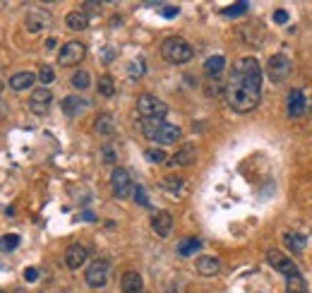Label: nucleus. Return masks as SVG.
<instances>
[{"instance_id": "1", "label": "nucleus", "mask_w": 312, "mask_h": 293, "mask_svg": "<svg viewBox=\"0 0 312 293\" xmlns=\"http://www.w3.org/2000/svg\"><path fill=\"white\" fill-rule=\"evenodd\" d=\"M224 96L235 113H250L257 108L262 99V65L257 58L245 56L235 60Z\"/></svg>"}, {"instance_id": "2", "label": "nucleus", "mask_w": 312, "mask_h": 293, "mask_svg": "<svg viewBox=\"0 0 312 293\" xmlns=\"http://www.w3.org/2000/svg\"><path fill=\"white\" fill-rule=\"evenodd\" d=\"M161 56H164V60H168V63H173V65H185L195 58V51H192V46H190L185 39H180V36H168V39H164V43H161Z\"/></svg>"}, {"instance_id": "3", "label": "nucleus", "mask_w": 312, "mask_h": 293, "mask_svg": "<svg viewBox=\"0 0 312 293\" xmlns=\"http://www.w3.org/2000/svg\"><path fill=\"white\" fill-rule=\"evenodd\" d=\"M137 111H140L142 118H156V120H164L166 113H168V106H166L159 96L154 94H142L137 99Z\"/></svg>"}, {"instance_id": "4", "label": "nucleus", "mask_w": 312, "mask_h": 293, "mask_svg": "<svg viewBox=\"0 0 312 293\" xmlns=\"http://www.w3.org/2000/svg\"><path fill=\"white\" fill-rule=\"evenodd\" d=\"M84 56H86V46L82 41H68L58 51V65H62V67H75V65H79L84 60Z\"/></svg>"}, {"instance_id": "5", "label": "nucleus", "mask_w": 312, "mask_h": 293, "mask_svg": "<svg viewBox=\"0 0 312 293\" xmlns=\"http://www.w3.org/2000/svg\"><path fill=\"white\" fill-rule=\"evenodd\" d=\"M291 70H293V65H291L288 56H283V53L272 56L269 58V63H266V77L272 79L274 84H281L283 79H288Z\"/></svg>"}, {"instance_id": "6", "label": "nucleus", "mask_w": 312, "mask_h": 293, "mask_svg": "<svg viewBox=\"0 0 312 293\" xmlns=\"http://www.w3.org/2000/svg\"><path fill=\"white\" fill-rule=\"evenodd\" d=\"M108 277H110V264L106 260H94L89 267H86V284L92 288H101V286L108 284Z\"/></svg>"}, {"instance_id": "7", "label": "nucleus", "mask_w": 312, "mask_h": 293, "mask_svg": "<svg viewBox=\"0 0 312 293\" xmlns=\"http://www.w3.org/2000/svg\"><path fill=\"white\" fill-rule=\"evenodd\" d=\"M132 178H130V173L125 171V168H113V175H110V190H113V195H116L118 199H125L130 192H132Z\"/></svg>"}, {"instance_id": "8", "label": "nucleus", "mask_w": 312, "mask_h": 293, "mask_svg": "<svg viewBox=\"0 0 312 293\" xmlns=\"http://www.w3.org/2000/svg\"><path fill=\"white\" fill-rule=\"evenodd\" d=\"M266 262L272 264L276 272H281L283 277H293V274H300L296 267V262L291 260V257H286V255L281 253V250H266Z\"/></svg>"}, {"instance_id": "9", "label": "nucleus", "mask_w": 312, "mask_h": 293, "mask_svg": "<svg viewBox=\"0 0 312 293\" xmlns=\"http://www.w3.org/2000/svg\"><path fill=\"white\" fill-rule=\"evenodd\" d=\"M51 15H48L46 10H29L27 17H24V29L29 34H39V32H46L48 27H51Z\"/></svg>"}, {"instance_id": "10", "label": "nucleus", "mask_w": 312, "mask_h": 293, "mask_svg": "<svg viewBox=\"0 0 312 293\" xmlns=\"http://www.w3.org/2000/svg\"><path fill=\"white\" fill-rule=\"evenodd\" d=\"M51 103H53V92L48 87H41V89H34V94L29 99V108L31 113H36V116H46L48 108H51Z\"/></svg>"}, {"instance_id": "11", "label": "nucleus", "mask_w": 312, "mask_h": 293, "mask_svg": "<svg viewBox=\"0 0 312 293\" xmlns=\"http://www.w3.org/2000/svg\"><path fill=\"white\" fill-rule=\"evenodd\" d=\"M286 111L291 118H300L307 111V101H305L303 89H288V99H286Z\"/></svg>"}, {"instance_id": "12", "label": "nucleus", "mask_w": 312, "mask_h": 293, "mask_svg": "<svg viewBox=\"0 0 312 293\" xmlns=\"http://www.w3.org/2000/svg\"><path fill=\"white\" fill-rule=\"evenodd\" d=\"M86 257H89V250H86L84 245L75 243V245H70L65 250V267H68V269H79L86 262Z\"/></svg>"}, {"instance_id": "13", "label": "nucleus", "mask_w": 312, "mask_h": 293, "mask_svg": "<svg viewBox=\"0 0 312 293\" xmlns=\"http://www.w3.org/2000/svg\"><path fill=\"white\" fill-rule=\"evenodd\" d=\"M151 229H154V233L156 236H161V238H166V236H171V231H173V216L168 214V212H154L151 214Z\"/></svg>"}, {"instance_id": "14", "label": "nucleus", "mask_w": 312, "mask_h": 293, "mask_svg": "<svg viewBox=\"0 0 312 293\" xmlns=\"http://www.w3.org/2000/svg\"><path fill=\"white\" fill-rule=\"evenodd\" d=\"M60 108L68 118H75V116H79L82 111L89 108V101L82 99V96H65V99L60 101Z\"/></svg>"}, {"instance_id": "15", "label": "nucleus", "mask_w": 312, "mask_h": 293, "mask_svg": "<svg viewBox=\"0 0 312 293\" xmlns=\"http://www.w3.org/2000/svg\"><path fill=\"white\" fill-rule=\"evenodd\" d=\"M142 286H144V281H142V274H137V272H125L123 279H120V291L123 293H142Z\"/></svg>"}, {"instance_id": "16", "label": "nucleus", "mask_w": 312, "mask_h": 293, "mask_svg": "<svg viewBox=\"0 0 312 293\" xmlns=\"http://www.w3.org/2000/svg\"><path fill=\"white\" fill-rule=\"evenodd\" d=\"M226 70V58L224 56H211L207 58V63H204V75L207 79H218Z\"/></svg>"}, {"instance_id": "17", "label": "nucleus", "mask_w": 312, "mask_h": 293, "mask_svg": "<svg viewBox=\"0 0 312 293\" xmlns=\"http://www.w3.org/2000/svg\"><path fill=\"white\" fill-rule=\"evenodd\" d=\"M195 267L202 277H214V274H218V269H221V262H218L216 257H211V255H202V257L195 262Z\"/></svg>"}, {"instance_id": "18", "label": "nucleus", "mask_w": 312, "mask_h": 293, "mask_svg": "<svg viewBox=\"0 0 312 293\" xmlns=\"http://www.w3.org/2000/svg\"><path fill=\"white\" fill-rule=\"evenodd\" d=\"M195 161V147L192 144H187V147H183L180 151H175L171 159H168V166L178 168V166H190Z\"/></svg>"}, {"instance_id": "19", "label": "nucleus", "mask_w": 312, "mask_h": 293, "mask_svg": "<svg viewBox=\"0 0 312 293\" xmlns=\"http://www.w3.org/2000/svg\"><path fill=\"white\" fill-rule=\"evenodd\" d=\"M34 82H36V75H34V72H15V75L10 77V87L15 89V92H24V89L34 87Z\"/></svg>"}, {"instance_id": "20", "label": "nucleus", "mask_w": 312, "mask_h": 293, "mask_svg": "<svg viewBox=\"0 0 312 293\" xmlns=\"http://www.w3.org/2000/svg\"><path fill=\"white\" fill-rule=\"evenodd\" d=\"M180 127L178 125H171V123H164L161 125V130H159V135H156V142L159 144H173L180 140Z\"/></svg>"}, {"instance_id": "21", "label": "nucleus", "mask_w": 312, "mask_h": 293, "mask_svg": "<svg viewBox=\"0 0 312 293\" xmlns=\"http://www.w3.org/2000/svg\"><path fill=\"white\" fill-rule=\"evenodd\" d=\"M161 125H164V120H156V118H140L137 120V127H140V132L147 137V140H156Z\"/></svg>"}, {"instance_id": "22", "label": "nucleus", "mask_w": 312, "mask_h": 293, "mask_svg": "<svg viewBox=\"0 0 312 293\" xmlns=\"http://www.w3.org/2000/svg\"><path fill=\"white\" fill-rule=\"evenodd\" d=\"M283 245L288 247L291 253L300 255L305 250V236L303 233H296V231H283Z\"/></svg>"}, {"instance_id": "23", "label": "nucleus", "mask_w": 312, "mask_h": 293, "mask_svg": "<svg viewBox=\"0 0 312 293\" xmlns=\"http://www.w3.org/2000/svg\"><path fill=\"white\" fill-rule=\"evenodd\" d=\"M94 130H96V135L110 137L116 132V120H113V116H108V113L99 116V118L94 120Z\"/></svg>"}, {"instance_id": "24", "label": "nucleus", "mask_w": 312, "mask_h": 293, "mask_svg": "<svg viewBox=\"0 0 312 293\" xmlns=\"http://www.w3.org/2000/svg\"><path fill=\"white\" fill-rule=\"evenodd\" d=\"M65 24L70 27L72 32H84L86 27H89V17H86L82 10H75V12H68Z\"/></svg>"}, {"instance_id": "25", "label": "nucleus", "mask_w": 312, "mask_h": 293, "mask_svg": "<svg viewBox=\"0 0 312 293\" xmlns=\"http://www.w3.org/2000/svg\"><path fill=\"white\" fill-rule=\"evenodd\" d=\"M161 188L166 192H171V195H183L185 192V181L180 175H166L164 181H161Z\"/></svg>"}, {"instance_id": "26", "label": "nucleus", "mask_w": 312, "mask_h": 293, "mask_svg": "<svg viewBox=\"0 0 312 293\" xmlns=\"http://www.w3.org/2000/svg\"><path fill=\"white\" fill-rule=\"evenodd\" d=\"M202 250V240L199 238H185V240H180L178 245V255H183V257H190V255H195Z\"/></svg>"}, {"instance_id": "27", "label": "nucleus", "mask_w": 312, "mask_h": 293, "mask_svg": "<svg viewBox=\"0 0 312 293\" xmlns=\"http://www.w3.org/2000/svg\"><path fill=\"white\" fill-rule=\"evenodd\" d=\"M144 72H147V63H144V58H135V60H130V65H127V77L130 79H142L144 77Z\"/></svg>"}, {"instance_id": "28", "label": "nucleus", "mask_w": 312, "mask_h": 293, "mask_svg": "<svg viewBox=\"0 0 312 293\" xmlns=\"http://www.w3.org/2000/svg\"><path fill=\"white\" fill-rule=\"evenodd\" d=\"M96 87H99V94L101 96H113L116 94V82L110 75H101L99 82H96Z\"/></svg>"}, {"instance_id": "29", "label": "nucleus", "mask_w": 312, "mask_h": 293, "mask_svg": "<svg viewBox=\"0 0 312 293\" xmlns=\"http://www.w3.org/2000/svg\"><path fill=\"white\" fill-rule=\"evenodd\" d=\"M286 293H307V286H305V279L300 274H293L286 281Z\"/></svg>"}, {"instance_id": "30", "label": "nucleus", "mask_w": 312, "mask_h": 293, "mask_svg": "<svg viewBox=\"0 0 312 293\" xmlns=\"http://www.w3.org/2000/svg\"><path fill=\"white\" fill-rule=\"evenodd\" d=\"M19 240H22V238L17 236V233H8V236L0 238V250H3V253H12V250H17Z\"/></svg>"}, {"instance_id": "31", "label": "nucleus", "mask_w": 312, "mask_h": 293, "mask_svg": "<svg viewBox=\"0 0 312 293\" xmlns=\"http://www.w3.org/2000/svg\"><path fill=\"white\" fill-rule=\"evenodd\" d=\"M89 84H92V75L86 70H77L72 75V87L75 89H86Z\"/></svg>"}, {"instance_id": "32", "label": "nucleus", "mask_w": 312, "mask_h": 293, "mask_svg": "<svg viewBox=\"0 0 312 293\" xmlns=\"http://www.w3.org/2000/svg\"><path fill=\"white\" fill-rule=\"evenodd\" d=\"M248 10H250L248 3H233V5H228V8L221 10V15H226V17H240V15H245Z\"/></svg>"}, {"instance_id": "33", "label": "nucleus", "mask_w": 312, "mask_h": 293, "mask_svg": "<svg viewBox=\"0 0 312 293\" xmlns=\"http://www.w3.org/2000/svg\"><path fill=\"white\" fill-rule=\"evenodd\" d=\"M144 156H147L149 161H154V164H164V161H168V154H166L164 149H147L144 151Z\"/></svg>"}, {"instance_id": "34", "label": "nucleus", "mask_w": 312, "mask_h": 293, "mask_svg": "<svg viewBox=\"0 0 312 293\" xmlns=\"http://www.w3.org/2000/svg\"><path fill=\"white\" fill-rule=\"evenodd\" d=\"M132 195H135V202L140 207H149V197H147V190H144V185H135L132 188Z\"/></svg>"}, {"instance_id": "35", "label": "nucleus", "mask_w": 312, "mask_h": 293, "mask_svg": "<svg viewBox=\"0 0 312 293\" xmlns=\"http://www.w3.org/2000/svg\"><path fill=\"white\" fill-rule=\"evenodd\" d=\"M207 94L216 96V94H226V87L218 82V79H207Z\"/></svg>"}, {"instance_id": "36", "label": "nucleus", "mask_w": 312, "mask_h": 293, "mask_svg": "<svg viewBox=\"0 0 312 293\" xmlns=\"http://www.w3.org/2000/svg\"><path fill=\"white\" fill-rule=\"evenodd\" d=\"M39 79L43 82V87H46V84H51V82L55 79V70L51 67V65H43V67H39Z\"/></svg>"}, {"instance_id": "37", "label": "nucleus", "mask_w": 312, "mask_h": 293, "mask_svg": "<svg viewBox=\"0 0 312 293\" xmlns=\"http://www.w3.org/2000/svg\"><path fill=\"white\" fill-rule=\"evenodd\" d=\"M103 164H108V166H113V164H116V149H113V147H110V144H106V147H103Z\"/></svg>"}, {"instance_id": "38", "label": "nucleus", "mask_w": 312, "mask_h": 293, "mask_svg": "<svg viewBox=\"0 0 312 293\" xmlns=\"http://www.w3.org/2000/svg\"><path fill=\"white\" fill-rule=\"evenodd\" d=\"M180 12L178 5H161V15L166 17V19H173V17Z\"/></svg>"}, {"instance_id": "39", "label": "nucleus", "mask_w": 312, "mask_h": 293, "mask_svg": "<svg viewBox=\"0 0 312 293\" xmlns=\"http://www.w3.org/2000/svg\"><path fill=\"white\" fill-rule=\"evenodd\" d=\"M103 5L101 3H84V10H82V12H84L86 17L89 15H99V10H101Z\"/></svg>"}, {"instance_id": "40", "label": "nucleus", "mask_w": 312, "mask_h": 293, "mask_svg": "<svg viewBox=\"0 0 312 293\" xmlns=\"http://www.w3.org/2000/svg\"><path fill=\"white\" fill-rule=\"evenodd\" d=\"M274 22H276V24H286V22H288V12H286V10H276V12H274Z\"/></svg>"}, {"instance_id": "41", "label": "nucleus", "mask_w": 312, "mask_h": 293, "mask_svg": "<svg viewBox=\"0 0 312 293\" xmlns=\"http://www.w3.org/2000/svg\"><path fill=\"white\" fill-rule=\"evenodd\" d=\"M24 279H27V281H36V279H39V269H36V267H27V269H24Z\"/></svg>"}, {"instance_id": "42", "label": "nucleus", "mask_w": 312, "mask_h": 293, "mask_svg": "<svg viewBox=\"0 0 312 293\" xmlns=\"http://www.w3.org/2000/svg\"><path fill=\"white\" fill-rule=\"evenodd\" d=\"M116 58V51L113 48H106V53H103V63H108V60H113Z\"/></svg>"}, {"instance_id": "43", "label": "nucleus", "mask_w": 312, "mask_h": 293, "mask_svg": "<svg viewBox=\"0 0 312 293\" xmlns=\"http://www.w3.org/2000/svg\"><path fill=\"white\" fill-rule=\"evenodd\" d=\"M82 216H84L86 221H94V219H96V216H94V214H92V212H84V214H82Z\"/></svg>"}, {"instance_id": "44", "label": "nucleus", "mask_w": 312, "mask_h": 293, "mask_svg": "<svg viewBox=\"0 0 312 293\" xmlns=\"http://www.w3.org/2000/svg\"><path fill=\"white\" fill-rule=\"evenodd\" d=\"M55 43H58L55 39H48V41H46V48H55Z\"/></svg>"}, {"instance_id": "45", "label": "nucleus", "mask_w": 312, "mask_h": 293, "mask_svg": "<svg viewBox=\"0 0 312 293\" xmlns=\"http://www.w3.org/2000/svg\"><path fill=\"white\" fill-rule=\"evenodd\" d=\"M3 89H5V84H3V79H0V94H3Z\"/></svg>"}, {"instance_id": "46", "label": "nucleus", "mask_w": 312, "mask_h": 293, "mask_svg": "<svg viewBox=\"0 0 312 293\" xmlns=\"http://www.w3.org/2000/svg\"><path fill=\"white\" fill-rule=\"evenodd\" d=\"M310 116H312V103H310Z\"/></svg>"}, {"instance_id": "47", "label": "nucleus", "mask_w": 312, "mask_h": 293, "mask_svg": "<svg viewBox=\"0 0 312 293\" xmlns=\"http://www.w3.org/2000/svg\"><path fill=\"white\" fill-rule=\"evenodd\" d=\"M0 293H5V291H0Z\"/></svg>"}]
</instances>
